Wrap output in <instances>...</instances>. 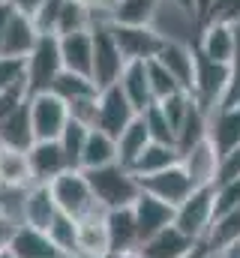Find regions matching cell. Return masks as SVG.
Instances as JSON below:
<instances>
[{
    "label": "cell",
    "mask_w": 240,
    "mask_h": 258,
    "mask_svg": "<svg viewBox=\"0 0 240 258\" xmlns=\"http://www.w3.org/2000/svg\"><path fill=\"white\" fill-rule=\"evenodd\" d=\"M84 174H87L90 189H93V195H96V201H99L102 210L132 207L138 201V195H141V180L132 174V168H126L120 162L102 165V168H90Z\"/></svg>",
    "instance_id": "6da1fadb"
},
{
    "label": "cell",
    "mask_w": 240,
    "mask_h": 258,
    "mask_svg": "<svg viewBox=\"0 0 240 258\" xmlns=\"http://www.w3.org/2000/svg\"><path fill=\"white\" fill-rule=\"evenodd\" d=\"M63 72V57H60V39L54 33H42L33 45V51L24 60V84H27V96L36 93H48L51 84L57 81Z\"/></svg>",
    "instance_id": "7a4b0ae2"
},
{
    "label": "cell",
    "mask_w": 240,
    "mask_h": 258,
    "mask_svg": "<svg viewBox=\"0 0 240 258\" xmlns=\"http://www.w3.org/2000/svg\"><path fill=\"white\" fill-rule=\"evenodd\" d=\"M48 186H51V195H54V201H57V210L66 213V216H72V219H84V216L102 210L99 201H96V195H93V189H90L87 174H84L81 168L63 171V174L54 177Z\"/></svg>",
    "instance_id": "3957f363"
},
{
    "label": "cell",
    "mask_w": 240,
    "mask_h": 258,
    "mask_svg": "<svg viewBox=\"0 0 240 258\" xmlns=\"http://www.w3.org/2000/svg\"><path fill=\"white\" fill-rule=\"evenodd\" d=\"M213 219H216V189L213 186H195L189 198L174 207V225L192 240H207Z\"/></svg>",
    "instance_id": "277c9868"
},
{
    "label": "cell",
    "mask_w": 240,
    "mask_h": 258,
    "mask_svg": "<svg viewBox=\"0 0 240 258\" xmlns=\"http://www.w3.org/2000/svg\"><path fill=\"white\" fill-rule=\"evenodd\" d=\"M228 84H231V66L228 63H216L210 57H204L198 48H195V81H192V99L207 111L213 114L225 93H228Z\"/></svg>",
    "instance_id": "5b68a950"
},
{
    "label": "cell",
    "mask_w": 240,
    "mask_h": 258,
    "mask_svg": "<svg viewBox=\"0 0 240 258\" xmlns=\"http://www.w3.org/2000/svg\"><path fill=\"white\" fill-rule=\"evenodd\" d=\"M90 36H93V72L90 78L96 81V87H111L120 81V72H123V54L117 48V39H114V30L105 18H96L93 27H90Z\"/></svg>",
    "instance_id": "8992f818"
},
{
    "label": "cell",
    "mask_w": 240,
    "mask_h": 258,
    "mask_svg": "<svg viewBox=\"0 0 240 258\" xmlns=\"http://www.w3.org/2000/svg\"><path fill=\"white\" fill-rule=\"evenodd\" d=\"M27 102H30V120H33L36 141H57L66 120H69V105L60 96H54L51 90L27 96Z\"/></svg>",
    "instance_id": "52a82bcc"
},
{
    "label": "cell",
    "mask_w": 240,
    "mask_h": 258,
    "mask_svg": "<svg viewBox=\"0 0 240 258\" xmlns=\"http://www.w3.org/2000/svg\"><path fill=\"white\" fill-rule=\"evenodd\" d=\"M135 117H138V111L132 108V102L126 99V93L120 90V84H111V87L99 90V99H96V126L93 129H102L111 138H117Z\"/></svg>",
    "instance_id": "ba28073f"
},
{
    "label": "cell",
    "mask_w": 240,
    "mask_h": 258,
    "mask_svg": "<svg viewBox=\"0 0 240 258\" xmlns=\"http://www.w3.org/2000/svg\"><path fill=\"white\" fill-rule=\"evenodd\" d=\"M111 30H114L117 48H120V54H123L126 63H132V60H141V63L153 60V57L159 54L162 42H165V36H162L156 27H126V24H111Z\"/></svg>",
    "instance_id": "9c48e42d"
},
{
    "label": "cell",
    "mask_w": 240,
    "mask_h": 258,
    "mask_svg": "<svg viewBox=\"0 0 240 258\" xmlns=\"http://www.w3.org/2000/svg\"><path fill=\"white\" fill-rule=\"evenodd\" d=\"M141 189L150 195H156L159 201H165V204H171V207H177L180 201H186L189 192L195 189V183L189 180V174L183 171V165H171V168H165V171H156V174H150V177H141Z\"/></svg>",
    "instance_id": "30bf717a"
},
{
    "label": "cell",
    "mask_w": 240,
    "mask_h": 258,
    "mask_svg": "<svg viewBox=\"0 0 240 258\" xmlns=\"http://www.w3.org/2000/svg\"><path fill=\"white\" fill-rule=\"evenodd\" d=\"M27 165L33 183H51L54 177L72 168L60 141H33V147L27 150Z\"/></svg>",
    "instance_id": "8fae6325"
},
{
    "label": "cell",
    "mask_w": 240,
    "mask_h": 258,
    "mask_svg": "<svg viewBox=\"0 0 240 258\" xmlns=\"http://www.w3.org/2000/svg\"><path fill=\"white\" fill-rule=\"evenodd\" d=\"M132 213H135V225H138L141 243H144L147 237L159 234L162 228L174 225V207L165 204V201H159L156 195L144 192V189H141V195H138V201L132 204Z\"/></svg>",
    "instance_id": "7c38bea8"
},
{
    "label": "cell",
    "mask_w": 240,
    "mask_h": 258,
    "mask_svg": "<svg viewBox=\"0 0 240 258\" xmlns=\"http://www.w3.org/2000/svg\"><path fill=\"white\" fill-rule=\"evenodd\" d=\"M180 165H183V171L189 174V180L195 186H213L216 168H219V153H216L210 138H201L186 153H180Z\"/></svg>",
    "instance_id": "4fadbf2b"
},
{
    "label": "cell",
    "mask_w": 240,
    "mask_h": 258,
    "mask_svg": "<svg viewBox=\"0 0 240 258\" xmlns=\"http://www.w3.org/2000/svg\"><path fill=\"white\" fill-rule=\"evenodd\" d=\"M39 36H42V33L36 30L33 18H30V15L15 12V15H12V21H9V27H6V33H3V39H0V57L27 60V54L33 51V45H36V39H39Z\"/></svg>",
    "instance_id": "5bb4252c"
},
{
    "label": "cell",
    "mask_w": 240,
    "mask_h": 258,
    "mask_svg": "<svg viewBox=\"0 0 240 258\" xmlns=\"http://www.w3.org/2000/svg\"><path fill=\"white\" fill-rule=\"evenodd\" d=\"M153 60H159L177 78L180 87L192 93V81H195V45H186V42H177V39L165 36V42H162V48H159V54Z\"/></svg>",
    "instance_id": "9a60e30c"
},
{
    "label": "cell",
    "mask_w": 240,
    "mask_h": 258,
    "mask_svg": "<svg viewBox=\"0 0 240 258\" xmlns=\"http://www.w3.org/2000/svg\"><path fill=\"white\" fill-rule=\"evenodd\" d=\"M234 45H237V39H234V27L231 24H216V21L201 24V36H198L195 48L204 57L231 66V60H234Z\"/></svg>",
    "instance_id": "2e32d148"
},
{
    "label": "cell",
    "mask_w": 240,
    "mask_h": 258,
    "mask_svg": "<svg viewBox=\"0 0 240 258\" xmlns=\"http://www.w3.org/2000/svg\"><path fill=\"white\" fill-rule=\"evenodd\" d=\"M207 138L213 141L219 156L240 147V105L216 108L210 114V123H207Z\"/></svg>",
    "instance_id": "e0dca14e"
},
{
    "label": "cell",
    "mask_w": 240,
    "mask_h": 258,
    "mask_svg": "<svg viewBox=\"0 0 240 258\" xmlns=\"http://www.w3.org/2000/svg\"><path fill=\"white\" fill-rule=\"evenodd\" d=\"M111 249L108 228H105V210H96L84 219H78V252L75 258H102Z\"/></svg>",
    "instance_id": "ac0fdd59"
},
{
    "label": "cell",
    "mask_w": 240,
    "mask_h": 258,
    "mask_svg": "<svg viewBox=\"0 0 240 258\" xmlns=\"http://www.w3.org/2000/svg\"><path fill=\"white\" fill-rule=\"evenodd\" d=\"M57 213H60L57 201H54L48 183L27 186V195H24V225H33L39 231H48V225L54 222Z\"/></svg>",
    "instance_id": "d6986e66"
},
{
    "label": "cell",
    "mask_w": 240,
    "mask_h": 258,
    "mask_svg": "<svg viewBox=\"0 0 240 258\" xmlns=\"http://www.w3.org/2000/svg\"><path fill=\"white\" fill-rule=\"evenodd\" d=\"M105 228H108V243H111V249H117V252H135V249L141 246L132 207L105 210Z\"/></svg>",
    "instance_id": "ffe728a7"
},
{
    "label": "cell",
    "mask_w": 240,
    "mask_h": 258,
    "mask_svg": "<svg viewBox=\"0 0 240 258\" xmlns=\"http://www.w3.org/2000/svg\"><path fill=\"white\" fill-rule=\"evenodd\" d=\"M195 243H198V240L186 237L177 225H168V228H162L159 234L147 237V240L138 246V255L141 258H183Z\"/></svg>",
    "instance_id": "44dd1931"
},
{
    "label": "cell",
    "mask_w": 240,
    "mask_h": 258,
    "mask_svg": "<svg viewBox=\"0 0 240 258\" xmlns=\"http://www.w3.org/2000/svg\"><path fill=\"white\" fill-rule=\"evenodd\" d=\"M57 39H60L63 69L90 75V72H93V36H90V30L66 33V36H57Z\"/></svg>",
    "instance_id": "7402d4cb"
},
{
    "label": "cell",
    "mask_w": 240,
    "mask_h": 258,
    "mask_svg": "<svg viewBox=\"0 0 240 258\" xmlns=\"http://www.w3.org/2000/svg\"><path fill=\"white\" fill-rule=\"evenodd\" d=\"M36 141V132H33V120H30V102L24 99L3 123H0V144L3 147H12V150H30Z\"/></svg>",
    "instance_id": "603a6c76"
},
{
    "label": "cell",
    "mask_w": 240,
    "mask_h": 258,
    "mask_svg": "<svg viewBox=\"0 0 240 258\" xmlns=\"http://www.w3.org/2000/svg\"><path fill=\"white\" fill-rule=\"evenodd\" d=\"M9 252L15 258H63L60 249L51 243L48 231H39L33 225H18L9 243Z\"/></svg>",
    "instance_id": "cb8c5ba5"
},
{
    "label": "cell",
    "mask_w": 240,
    "mask_h": 258,
    "mask_svg": "<svg viewBox=\"0 0 240 258\" xmlns=\"http://www.w3.org/2000/svg\"><path fill=\"white\" fill-rule=\"evenodd\" d=\"M117 84H120V90L126 93V99L132 102V108H135L138 114L153 105V93H150V81H147V63H141V60L126 63L123 72H120Z\"/></svg>",
    "instance_id": "d4e9b609"
},
{
    "label": "cell",
    "mask_w": 240,
    "mask_h": 258,
    "mask_svg": "<svg viewBox=\"0 0 240 258\" xmlns=\"http://www.w3.org/2000/svg\"><path fill=\"white\" fill-rule=\"evenodd\" d=\"M159 0H114L108 9V24H126V27H153Z\"/></svg>",
    "instance_id": "484cf974"
},
{
    "label": "cell",
    "mask_w": 240,
    "mask_h": 258,
    "mask_svg": "<svg viewBox=\"0 0 240 258\" xmlns=\"http://www.w3.org/2000/svg\"><path fill=\"white\" fill-rule=\"evenodd\" d=\"M177 162H180V150L174 144L150 141V144L141 150V156L132 162V174L141 180V177H150V174H156V171H165V168H171V165H177Z\"/></svg>",
    "instance_id": "4316f807"
},
{
    "label": "cell",
    "mask_w": 240,
    "mask_h": 258,
    "mask_svg": "<svg viewBox=\"0 0 240 258\" xmlns=\"http://www.w3.org/2000/svg\"><path fill=\"white\" fill-rule=\"evenodd\" d=\"M111 162H117V138H111L102 129H90L84 150H81V168L90 171V168H102Z\"/></svg>",
    "instance_id": "83f0119b"
},
{
    "label": "cell",
    "mask_w": 240,
    "mask_h": 258,
    "mask_svg": "<svg viewBox=\"0 0 240 258\" xmlns=\"http://www.w3.org/2000/svg\"><path fill=\"white\" fill-rule=\"evenodd\" d=\"M51 93L60 96L66 105H72V102H81V99H96V96H99V87H96V81H93L90 75L63 69L57 75V81L51 84Z\"/></svg>",
    "instance_id": "f1b7e54d"
},
{
    "label": "cell",
    "mask_w": 240,
    "mask_h": 258,
    "mask_svg": "<svg viewBox=\"0 0 240 258\" xmlns=\"http://www.w3.org/2000/svg\"><path fill=\"white\" fill-rule=\"evenodd\" d=\"M204 243L210 246L213 255H216V252H225V249H231V246H237L240 243V207L228 210V213H219V216L213 219L210 234H207Z\"/></svg>",
    "instance_id": "f546056e"
},
{
    "label": "cell",
    "mask_w": 240,
    "mask_h": 258,
    "mask_svg": "<svg viewBox=\"0 0 240 258\" xmlns=\"http://www.w3.org/2000/svg\"><path fill=\"white\" fill-rule=\"evenodd\" d=\"M147 144H150V132L144 126L141 114H138V117L117 135V162L126 165V168H132V162L141 156V150H144Z\"/></svg>",
    "instance_id": "4dcf8cb0"
},
{
    "label": "cell",
    "mask_w": 240,
    "mask_h": 258,
    "mask_svg": "<svg viewBox=\"0 0 240 258\" xmlns=\"http://www.w3.org/2000/svg\"><path fill=\"white\" fill-rule=\"evenodd\" d=\"M30 165L24 150H12L0 144V186H30Z\"/></svg>",
    "instance_id": "1f68e13d"
},
{
    "label": "cell",
    "mask_w": 240,
    "mask_h": 258,
    "mask_svg": "<svg viewBox=\"0 0 240 258\" xmlns=\"http://www.w3.org/2000/svg\"><path fill=\"white\" fill-rule=\"evenodd\" d=\"M207 123H210V114H207L198 102H192L189 114L183 117V123H180V129H177V138H174V144H177L180 153H186L192 144H198L201 138H207Z\"/></svg>",
    "instance_id": "d6a6232c"
},
{
    "label": "cell",
    "mask_w": 240,
    "mask_h": 258,
    "mask_svg": "<svg viewBox=\"0 0 240 258\" xmlns=\"http://www.w3.org/2000/svg\"><path fill=\"white\" fill-rule=\"evenodd\" d=\"M96 21V12L87 9L81 0H66L63 9H60L57 18V36H66V33H78V30H90Z\"/></svg>",
    "instance_id": "836d02e7"
},
{
    "label": "cell",
    "mask_w": 240,
    "mask_h": 258,
    "mask_svg": "<svg viewBox=\"0 0 240 258\" xmlns=\"http://www.w3.org/2000/svg\"><path fill=\"white\" fill-rule=\"evenodd\" d=\"M48 237L60 249L63 258H75V252H78V219H72L66 213H57L54 222L48 225Z\"/></svg>",
    "instance_id": "e575fe53"
},
{
    "label": "cell",
    "mask_w": 240,
    "mask_h": 258,
    "mask_svg": "<svg viewBox=\"0 0 240 258\" xmlns=\"http://www.w3.org/2000/svg\"><path fill=\"white\" fill-rule=\"evenodd\" d=\"M87 135H90V126H84V123H78V120H66V126L60 132V147H63V153H66V159H69V165L72 168H81V150H84V141H87Z\"/></svg>",
    "instance_id": "d590c367"
},
{
    "label": "cell",
    "mask_w": 240,
    "mask_h": 258,
    "mask_svg": "<svg viewBox=\"0 0 240 258\" xmlns=\"http://www.w3.org/2000/svg\"><path fill=\"white\" fill-rule=\"evenodd\" d=\"M147 81H150V93H153V102H162L168 96L180 93L183 87L177 84V78L159 63V60H147ZM189 93V90H186Z\"/></svg>",
    "instance_id": "8d00e7d4"
},
{
    "label": "cell",
    "mask_w": 240,
    "mask_h": 258,
    "mask_svg": "<svg viewBox=\"0 0 240 258\" xmlns=\"http://www.w3.org/2000/svg\"><path fill=\"white\" fill-rule=\"evenodd\" d=\"M141 120H144V126L150 132V141H159V144H174V126L168 123V117H165V111L153 102L150 108H144L141 111ZM177 147V144H174Z\"/></svg>",
    "instance_id": "74e56055"
},
{
    "label": "cell",
    "mask_w": 240,
    "mask_h": 258,
    "mask_svg": "<svg viewBox=\"0 0 240 258\" xmlns=\"http://www.w3.org/2000/svg\"><path fill=\"white\" fill-rule=\"evenodd\" d=\"M192 93H186V90H180L174 96H168V99H162V102H156L162 111H165V117H168V123L174 126V138H177V129L183 123V117L189 114V108H192Z\"/></svg>",
    "instance_id": "f35d334b"
},
{
    "label": "cell",
    "mask_w": 240,
    "mask_h": 258,
    "mask_svg": "<svg viewBox=\"0 0 240 258\" xmlns=\"http://www.w3.org/2000/svg\"><path fill=\"white\" fill-rule=\"evenodd\" d=\"M207 21H216V24H240V0H213L207 6V12L201 15L198 24H207Z\"/></svg>",
    "instance_id": "ab89813d"
},
{
    "label": "cell",
    "mask_w": 240,
    "mask_h": 258,
    "mask_svg": "<svg viewBox=\"0 0 240 258\" xmlns=\"http://www.w3.org/2000/svg\"><path fill=\"white\" fill-rule=\"evenodd\" d=\"M66 0H42V6L36 9L33 15V24L39 33H54L57 36V18H60V9H63Z\"/></svg>",
    "instance_id": "60d3db41"
},
{
    "label": "cell",
    "mask_w": 240,
    "mask_h": 258,
    "mask_svg": "<svg viewBox=\"0 0 240 258\" xmlns=\"http://www.w3.org/2000/svg\"><path fill=\"white\" fill-rule=\"evenodd\" d=\"M24 84V60H12V57H0V93L12 90ZM27 87V84H24Z\"/></svg>",
    "instance_id": "b9f144b4"
},
{
    "label": "cell",
    "mask_w": 240,
    "mask_h": 258,
    "mask_svg": "<svg viewBox=\"0 0 240 258\" xmlns=\"http://www.w3.org/2000/svg\"><path fill=\"white\" fill-rule=\"evenodd\" d=\"M237 177H240V147H234V150H228V153L219 156V168H216L213 186H222V183L237 180Z\"/></svg>",
    "instance_id": "7bdbcfd3"
},
{
    "label": "cell",
    "mask_w": 240,
    "mask_h": 258,
    "mask_svg": "<svg viewBox=\"0 0 240 258\" xmlns=\"http://www.w3.org/2000/svg\"><path fill=\"white\" fill-rule=\"evenodd\" d=\"M234 39H237V45H234V60H231V84H228V93L219 108L240 105V24H234Z\"/></svg>",
    "instance_id": "ee69618b"
},
{
    "label": "cell",
    "mask_w": 240,
    "mask_h": 258,
    "mask_svg": "<svg viewBox=\"0 0 240 258\" xmlns=\"http://www.w3.org/2000/svg\"><path fill=\"white\" fill-rule=\"evenodd\" d=\"M213 189H216V216L240 207V177L222 183V186H213Z\"/></svg>",
    "instance_id": "f6af8a7d"
},
{
    "label": "cell",
    "mask_w": 240,
    "mask_h": 258,
    "mask_svg": "<svg viewBox=\"0 0 240 258\" xmlns=\"http://www.w3.org/2000/svg\"><path fill=\"white\" fill-rule=\"evenodd\" d=\"M24 99H27V87H24V84H18V87H12V90H3V93H0V123H3Z\"/></svg>",
    "instance_id": "bcb514c9"
},
{
    "label": "cell",
    "mask_w": 240,
    "mask_h": 258,
    "mask_svg": "<svg viewBox=\"0 0 240 258\" xmlns=\"http://www.w3.org/2000/svg\"><path fill=\"white\" fill-rule=\"evenodd\" d=\"M15 222L12 219H6V216H0V252L3 249H9V243H12V234H15Z\"/></svg>",
    "instance_id": "7dc6e473"
},
{
    "label": "cell",
    "mask_w": 240,
    "mask_h": 258,
    "mask_svg": "<svg viewBox=\"0 0 240 258\" xmlns=\"http://www.w3.org/2000/svg\"><path fill=\"white\" fill-rule=\"evenodd\" d=\"M6 3H9L15 12H21V15H30V18H33V15H36V9L42 6V0H6Z\"/></svg>",
    "instance_id": "c3c4849f"
},
{
    "label": "cell",
    "mask_w": 240,
    "mask_h": 258,
    "mask_svg": "<svg viewBox=\"0 0 240 258\" xmlns=\"http://www.w3.org/2000/svg\"><path fill=\"white\" fill-rule=\"evenodd\" d=\"M87 9H93L96 12V18H105L108 21V9L114 6V0H81Z\"/></svg>",
    "instance_id": "681fc988"
},
{
    "label": "cell",
    "mask_w": 240,
    "mask_h": 258,
    "mask_svg": "<svg viewBox=\"0 0 240 258\" xmlns=\"http://www.w3.org/2000/svg\"><path fill=\"white\" fill-rule=\"evenodd\" d=\"M12 15H15V9H12L6 0H0V39H3V33H6V27H9V21H12Z\"/></svg>",
    "instance_id": "f907efd6"
},
{
    "label": "cell",
    "mask_w": 240,
    "mask_h": 258,
    "mask_svg": "<svg viewBox=\"0 0 240 258\" xmlns=\"http://www.w3.org/2000/svg\"><path fill=\"white\" fill-rule=\"evenodd\" d=\"M183 258H216V255L210 252V246H207L204 240H198V243H195V246H192V249H189Z\"/></svg>",
    "instance_id": "816d5d0a"
},
{
    "label": "cell",
    "mask_w": 240,
    "mask_h": 258,
    "mask_svg": "<svg viewBox=\"0 0 240 258\" xmlns=\"http://www.w3.org/2000/svg\"><path fill=\"white\" fill-rule=\"evenodd\" d=\"M174 6H177L180 12H189V15H195V0H171Z\"/></svg>",
    "instance_id": "f5cc1de1"
},
{
    "label": "cell",
    "mask_w": 240,
    "mask_h": 258,
    "mask_svg": "<svg viewBox=\"0 0 240 258\" xmlns=\"http://www.w3.org/2000/svg\"><path fill=\"white\" fill-rule=\"evenodd\" d=\"M102 258H141V255H138V249H135V252H117V249H108Z\"/></svg>",
    "instance_id": "db71d44e"
},
{
    "label": "cell",
    "mask_w": 240,
    "mask_h": 258,
    "mask_svg": "<svg viewBox=\"0 0 240 258\" xmlns=\"http://www.w3.org/2000/svg\"><path fill=\"white\" fill-rule=\"evenodd\" d=\"M210 3H213V0H195V18H198V21H201V15L207 12V6H210Z\"/></svg>",
    "instance_id": "11a10c76"
},
{
    "label": "cell",
    "mask_w": 240,
    "mask_h": 258,
    "mask_svg": "<svg viewBox=\"0 0 240 258\" xmlns=\"http://www.w3.org/2000/svg\"><path fill=\"white\" fill-rule=\"evenodd\" d=\"M216 258H240V246H231L225 252H216Z\"/></svg>",
    "instance_id": "9f6ffc18"
},
{
    "label": "cell",
    "mask_w": 240,
    "mask_h": 258,
    "mask_svg": "<svg viewBox=\"0 0 240 258\" xmlns=\"http://www.w3.org/2000/svg\"><path fill=\"white\" fill-rule=\"evenodd\" d=\"M0 258H15V255H12L9 249H3V252H0Z\"/></svg>",
    "instance_id": "6f0895ef"
},
{
    "label": "cell",
    "mask_w": 240,
    "mask_h": 258,
    "mask_svg": "<svg viewBox=\"0 0 240 258\" xmlns=\"http://www.w3.org/2000/svg\"><path fill=\"white\" fill-rule=\"evenodd\" d=\"M237 246H240V243H237Z\"/></svg>",
    "instance_id": "680465c9"
}]
</instances>
